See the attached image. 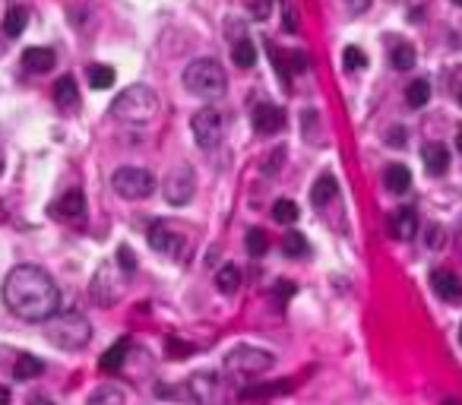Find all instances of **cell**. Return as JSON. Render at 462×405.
<instances>
[{
	"label": "cell",
	"mask_w": 462,
	"mask_h": 405,
	"mask_svg": "<svg viewBox=\"0 0 462 405\" xmlns=\"http://www.w3.org/2000/svg\"><path fill=\"white\" fill-rule=\"evenodd\" d=\"M387 143H390V146H406V130L393 127V130H390V137H387Z\"/></svg>",
	"instance_id": "41"
},
{
	"label": "cell",
	"mask_w": 462,
	"mask_h": 405,
	"mask_svg": "<svg viewBox=\"0 0 462 405\" xmlns=\"http://www.w3.org/2000/svg\"><path fill=\"white\" fill-rule=\"evenodd\" d=\"M383 184H387V190L390 193H406L408 187H412V171H408L406 165H390L387 168V174H383Z\"/></svg>",
	"instance_id": "19"
},
{
	"label": "cell",
	"mask_w": 462,
	"mask_h": 405,
	"mask_svg": "<svg viewBox=\"0 0 462 405\" xmlns=\"http://www.w3.org/2000/svg\"><path fill=\"white\" fill-rule=\"evenodd\" d=\"M187 396L197 405H225V383L215 371H200L190 374L187 380Z\"/></svg>",
	"instance_id": "7"
},
{
	"label": "cell",
	"mask_w": 462,
	"mask_h": 405,
	"mask_svg": "<svg viewBox=\"0 0 462 405\" xmlns=\"http://www.w3.org/2000/svg\"><path fill=\"white\" fill-rule=\"evenodd\" d=\"M0 171H3V155H0Z\"/></svg>",
	"instance_id": "47"
},
{
	"label": "cell",
	"mask_w": 462,
	"mask_h": 405,
	"mask_svg": "<svg viewBox=\"0 0 462 405\" xmlns=\"http://www.w3.org/2000/svg\"><path fill=\"white\" fill-rule=\"evenodd\" d=\"M336 193H339L336 178H332V174H320L317 184H314V190H311V203H314V206H326Z\"/></svg>",
	"instance_id": "22"
},
{
	"label": "cell",
	"mask_w": 462,
	"mask_h": 405,
	"mask_svg": "<svg viewBox=\"0 0 462 405\" xmlns=\"http://www.w3.org/2000/svg\"><path fill=\"white\" fill-rule=\"evenodd\" d=\"M453 3H456V7H462V0H453Z\"/></svg>",
	"instance_id": "48"
},
{
	"label": "cell",
	"mask_w": 462,
	"mask_h": 405,
	"mask_svg": "<svg viewBox=\"0 0 462 405\" xmlns=\"http://www.w3.org/2000/svg\"><path fill=\"white\" fill-rule=\"evenodd\" d=\"M111 187H114V193L124 199H146L152 190H155V178H152V171H146V168L124 165L111 174Z\"/></svg>",
	"instance_id": "6"
},
{
	"label": "cell",
	"mask_w": 462,
	"mask_h": 405,
	"mask_svg": "<svg viewBox=\"0 0 462 405\" xmlns=\"http://www.w3.org/2000/svg\"><path fill=\"white\" fill-rule=\"evenodd\" d=\"M244 7H247L250 20L263 22V20H269V13H272V0H244Z\"/></svg>",
	"instance_id": "34"
},
{
	"label": "cell",
	"mask_w": 462,
	"mask_h": 405,
	"mask_svg": "<svg viewBox=\"0 0 462 405\" xmlns=\"http://www.w3.org/2000/svg\"><path fill=\"white\" fill-rule=\"evenodd\" d=\"M342 63H345V70H361V67H367V57H364V51H361V48L348 45V48L342 51Z\"/></svg>",
	"instance_id": "35"
},
{
	"label": "cell",
	"mask_w": 462,
	"mask_h": 405,
	"mask_svg": "<svg viewBox=\"0 0 462 405\" xmlns=\"http://www.w3.org/2000/svg\"><path fill=\"white\" fill-rule=\"evenodd\" d=\"M54 102L61 105L63 111H73L76 105H79V89H76L73 76H61L54 83Z\"/></svg>",
	"instance_id": "16"
},
{
	"label": "cell",
	"mask_w": 462,
	"mask_h": 405,
	"mask_svg": "<svg viewBox=\"0 0 462 405\" xmlns=\"http://www.w3.org/2000/svg\"><path fill=\"white\" fill-rule=\"evenodd\" d=\"M244 244H247V254L250 257H263L269 250V238H266V231H263V228H250Z\"/></svg>",
	"instance_id": "31"
},
{
	"label": "cell",
	"mask_w": 462,
	"mask_h": 405,
	"mask_svg": "<svg viewBox=\"0 0 462 405\" xmlns=\"http://www.w3.org/2000/svg\"><path fill=\"white\" fill-rule=\"evenodd\" d=\"M45 374V361H38L35 355H22L20 361L13 364V377L16 380H35Z\"/></svg>",
	"instance_id": "25"
},
{
	"label": "cell",
	"mask_w": 462,
	"mask_h": 405,
	"mask_svg": "<svg viewBox=\"0 0 462 405\" xmlns=\"http://www.w3.org/2000/svg\"><path fill=\"white\" fill-rule=\"evenodd\" d=\"M428 98H431L428 79H415V83H408V89H406L408 108H424V105H428Z\"/></svg>",
	"instance_id": "28"
},
{
	"label": "cell",
	"mask_w": 462,
	"mask_h": 405,
	"mask_svg": "<svg viewBox=\"0 0 462 405\" xmlns=\"http://www.w3.org/2000/svg\"><path fill=\"white\" fill-rule=\"evenodd\" d=\"M459 105H462V92H459Z\"/></svg>",
	"instance_id": "50"
},
{
	"label": "cell",
	"mask_w": 462,
	"mask_h": 405,
	"mask_svg": "<svg viewBox=\"0 0 462 405\" xmlns=\"http://www.w3.org/2000/svg\"><path fill=\"white\" fill-rule=\"evenodd\" d=\"M272 295H276L279 301L285 304L291 295H295V285H291V282H276V289H272Z\"/></svg>",
	"instance_id": "38"
},
{
	"label": "cell",
	"mask_w": 462,
	"mask_h": 405,
	"mask_svg": "<svg viewBox=\"0 0 462 405\" xmlns=\"http://www.w3.org/2000/svg\"><path fill=\"white\" fill-rule=\"evenodd\" d=\"M288 63H291V70H295V73H304V70H307V57H304L301 51H291Z\"/></svg>",
	"instance_id": "40"
},
{
	"label": "cell",
	"mask_w": 462,
	"mask_h": 405,
	"mask_svg": "<svg viewBox=\"0 0 462 405\" xmlns=\"http://www.w3.org/2000/svg\"><path fill=\"white\" fill-rule=\"evenodd\" d=\"M456 146H459V152H462V130L456 133Z\"/></svg>",
	"instance_id": "46"
},
{
	"label": "cell",
	"mask_w": 462,
	"mask_h": 405,
	"mask_svg": "<svg viewBox=\"0 0 462 405\" xmlns=\"http://www.w3.org/2000/svg\"><path fill=\"white\" fill-rule=\"evenodd\" d=\"M118 266L124 269L127 275H130L133 269H137V257H133V250H130V247H118Z\"/></svg>",
	"instance_id": "37"
},
{
	"label": "cell",
	"mask_w": 462,
	"mask_h": 405,
	"mask_svg": "<svg viewBox=\"0 0 462 405\" xmlns=\"http://www.w3.org/2000/svg\"><path fill=\"white\" fill-rule=\"evenodd\" d=\"M26 26H29V13L22 7H10L7 10V16H3V35L7 38H20L22 32H26Z\"/></svg>",
	"instance_id": "24"
},
{
	"label": "cell",
	"mask_w": 462,
	"mask_h": 405,
	"mask_svg": "<svg viewBox=\"0 0 462 405\" xmlns=\"http://www.w3.org/2000/svg\"><path fill=\"white\" fill-rule=\"evenodd\" d=\"M231 61H235L241 70H247V67L256 63V48H254V42H250L247 35L235 38V45H231Z\"/></svg>",
	"instance_id": "21"
},
{
	"label": "cell",
	"mask_w": 462,
	"mask_h": 405,
	"mask_svg": "<svg viewBox=\"0 0 462 405\" xmlns=\"http://www.w3.org/2000/svg\"><path fill=\"white\" fill-rule=\"evenodd\" d=\"M190 197H194V171L180 165L165 178V199L171 206H184V203H190Z\"/></svg>",
	"instance_id": "9"
},
{
	"label": "cell",
	"mask_w": 462,
	"mask_h": 405,
	"mask_svg": "<svg viewBox=\"0 0 462 405\" xmlns=\"http://www.w3.org/2000/svg\"><path fill=\"white\" fill-rule=\"evenodd\" d=\"M272 219L282 222V225L298 222V203H291V199H276V203H272Z\"/></svg>",
	"instance_id": "30"
},
{
	"label": "cell",
	"mask_w": 462,
	"mask_h": 405,
	"mask_svg": "<svg viewBox=\"0 0 462 405\" xmlns=\"http://www.w3.org/2000/svg\"><path fill=\"white\" fill-rule=\"evenodd\" d=\"M440 405H462V402H459V399H443Z\"/></svg>",
	"instance_id": "45"
},
{
	"label": "cell",
	"mask_w": 462,
	"mask_h": 405,
	"mask_svg": "<svg viewBox=\"0 0 462 405\" xmlns=\"http://www.w3.org/2000/svg\"><path fill=\"white\" fill-rule=\"evenodd\" d=\"M431 285H434V291L443 301H462V282L449 269H434L431 273Z\"/></svg>",
	"instance_id": "12"
},
{
	"label": "cell",
	"mask_w": 462,
	"mask_h": 405,
	"mask_svg": "<svg viewBox=\"0 0 462 405\" xmlns=\"http://www.w3.org/2000/svg\"><path fill=\"white\" fill-rule=\"evenodd\" d=\"M3 304L29 323H48L61 307V291L42 266H16L3 279Z\"/></svg>",
	"instance_id": "1"
},
{
	"label": "cell",
	"mask_w": 462,
	"mask_h": 405,
	"mask_svg": "<svg viewBox=\"0 0 462 405\" xmlns=\"http://www.w3.org/2000/svg\"><path fill=\"white\" fill-rule=\"evenodd\" d=\"M348 7H352V10H364L367 0H348Z\"/></svg>",
	"instance_id": "42"
},
{
	"label": "cell",
	"mask_w": 462,
	"mask_h": 405,
	"mask_svg": "<svg viewBox=\"0 0 462 405\" xmlns=\"http://www.w3.org/2000/svg\"><path fill=\"white\" fill-rule=\"evenodd\" d=\"M54 213L63 215V219H83V215H86V197H83V190L63 193V199L54 206Z\"/></svg>",
	"instance_id": "17"
},
{
	"label": "cell",
	"mask_w": 462,
	"mask_h": 405,
	"mask_svg": "<svg viewBox=\"0 0 462 405\" xmlns=\"http://www.w3.org/2000/svg\"><path fill=\"white\" fill-rule=\"evenodd\" d=\"M424 240H428L431 250H440L443 244H447V231H443L440 225H431V228H428V238H424Z\"/></svg>",
	"instance_id": "36"
},
{
	"label": "cell",
	"mask_w": 462,
	"mask_h": 405,
	"mask_svg": "<svg viewBox=\"0 0 462 405\" xmlns=\"http://www.w3.org/2000/svg\"><path fill=\"white\" fill-rule=\"evenodd\" d=\"M92 339V326L83 314L76 310H63V314H54L48 320V342L57 345L63 351H79L86 349Z\"/></svg>",
	"instance_id": "3"
},
{
	"label": "cell",
	"mask_w": 462,
	"mask_h": 405,
	"mask_svg": "<svg viewBox=\"0 0 462 405\" xmlns=\"http://www.w3.org/2000/svg\"><path fill=\"white\" fill-rule=\"evenodd\" d=\"M29 405H54V402H51V399H32Z\"/></svg>",
	"instance_id": "44"
},
{
	"label": "cell",
	"mask_w": 462,
	"mask_h": 405,
	"mask_svg": "<svg viewBox=\"0 0 462 405\" xmlns=\"http://www.w3.org/2000/svg\"><path fill=\"white\" fill-rule=\"evenodd\" d=\"M89 86L92 89H111L114 86V70L105 63H92L89 67Z\"/></svg>",
	"instance_id": "29"
},
{
	"label": "cell",
	"mask_w": 462,
	"mask_h": 405,
	"mask_svg": "<svg viewBox=\"0 0 462 405\" xmlns=\"http://www.w3.org/2000/svg\"><path fill=\"white\" fill-rule=\"evenodd\" d=\"M0 405H10V392L7 390H0Z\"/></svg>",
	"instance_id": "43"
},
{
	"label": "cell",
	"mask_w": 462,
	"mask_h": 405,
	"mask_svg": "<svg viewBox=\"0 0 462 405\" xmlns=\"http://www.w3.org/2000/svg\"><path fill=\"white\" fill-rule=\"evenodd\" d=\"M390 61H393L396 70H412L415 67V48L412 45H396L393 54H390Z\"/></svg>",
	"instance_id": "33"
},
{
	"label": "cell",
	"mask_w": 462,
	"mask_h": 405,
	"mask_svg": "<svg viewBox=\"0 0 462 405\" xmlns=\"http://www.w3.org/2000/svg\"><path fill=\"white\" fill-rule=\"evenodd\" d=\"M459 342H462V330H459Z\"/></svg>",
	"instance_id": "49"
},
{
	"label": "cell",
	"mask_w": 462,
	"mask_h": 405,
	"mask_svg": "<svg viewBox=\"0 0 462 405\" xmlns=\"http://www.w3.org/2000/svg\"><path fill=\"white\" fill-rule=\"evenodd\" d=\"M190 130H194V139L200 149H215L222 143V133H225V121L215 108H200L190 117Z\"/></svg>",
	"instance_id": "8"
},
{
	"label": "cell",
	"mask_w": 462,
	"mask_h": 405,
	"mask_svg": "<svg viewBox=\"0 0 462 405\" xmlns=\"http://www.w3.org/2000/svg\"><path fill=\"white\" fill-rule=\"evenodd\" d=\"M390 228H393V234L399 240H412L415 231H418V213H415L412 206H402L393 213V219H390Z\"/></svg>",
	"instance_id": "13"
},
{
	"label": "cell",
	"mask_w": 462,
	"mask_h": 405,
	"mask_svg": "<svg viewBox=\"0 0 462 405\" xmlns=\"http://www.w3.org/2000/svg\"><path fill=\"white\" fill-rule=\"evenodd\" d=\"M421 158H424V168L428 174H443L449 168V152L443 143H428L421 149Z\"/></svg>",
	"instance_id": "15"
},
{
	"label": "cell",
	"mask_w": 462,
	"mask_h": 405,
	"mask_svg": "<svg viewBox=\"0 0 462 405\" xmlns=\"http://www.w3.org/2000/svg\"><path fill=\"white\" fill-rule=\"evenodd\" d=\"M54 51L51 48H26L22 51V67L29 70V73H48L51 67H54Z\"/></svg>",
	"instance_id": "14"
},
{
	"label": "cell",
	"mask_w": 462,
	"mask_h": 405,
	"mask_svg": "<svg viewBox=\"0 0 462 405\" xmlns=\"http://www.w3.org/2000/svg\"><path fill=\"white\" fill-rule=\"evenodd\" d=\"M282 250L288 257H304V254H307V238H304L301 231H288L282 238Z\"/></svg>",
	"instance_id": "32"
},
{
	"label": "cell",
	"mask_w": 462,
	"mask_h": 405,
	"mask_svg": "<svg viewBox=\"0 0 462 405\" xmlns=\"http://www.w3.org/2000/svg\"><path fill=\"white\" fill-rule=\"evenodd\" d=\"M108 275H111V266H105V269H98V275L92 279V298H95L98 304H114V298H118V285H111Z\"/></svg>",
	"instance_id": "18"
},
{
	"label": "cell",
	"mask_w": 462,
	"mask_h": 405,
	"mask_svg": "<svg viewBox=\"0 0 462 405\" xmlns=\"http://www.w3.org/2000/svg\"><path fill=\"white\" fill-rule=\"evenodd\" d=\"M159 111V95L149 86H130L111 102V114L124 124H149Z\"/></svg>",
	"instance_id": "4"
},
{
	"label": "cell",
	"mask_w": 462,
	"mask_h": 405,
	"mask_svg": "<svg viewBox=\"0 0 462 405\" xmlns=\"http://www.w3.org/2000/svg\"><path fill=\"white\" fill-rule=\"evenodd\" d=\"M149 247L159 250V254H178L180 250V234L174 231V228H168L165 222H155V225H149Z\"/></svg>",
	"instance_id": "11"
},
{
	"label": "cell",
	"mask_w": 462,
	"mask_h": 405,
	"mask_svg": "<svg viewBox=\"0 0 462 405\" xmlns=\"http://www.w3.org/2000/svg\"><path fill=\"white\" fill-rule=\"evenodd\" d=\"M291 390V380H276V383H263V386H250L241 392V399H269V396H285Z\"/></svg>",
	"instance_id": "26"
},
{
	"label": "cell",
	"mask_w": 462,
	"mask_h": 405,
	"mask_svg": "<svg viewBox=\"0 0 462 405\" xmlns=\"http://www.w3.org/2000/svg\"><path fill=\"white\" fill-rule=\"evenodd\" d=\"M184 86H187V92L197 98H222L228 89V79H225V70H222L219 61H213V57H197V61H190L184 70Z\"/></svg>",
	"instance_id": "2"
},
{
	"label": "cell",
	"mask_w": 462,
	"mask_h": 405,
	"mask_svg": "<svg viewBox=\"0 0 462 405\" xmlns=\"http://www.w3.org/2000/svg\"><path fill=\"white\" fill-rule=\"evenodd\" d=\"M127 355H130V339L124 336V339H118V342H114L102 355V371H118V367H124Z\"/></svg>",
	"instance_id": "20"
},
{
	"label": "cell",
	"mask_w": 462,
	"mask_h": 405,
	"mask_svg": "<svg viewBox=\"0 0 462 405\" xmlns=\"http://www.w3.org/2000/svg\"><path fill=\"white\" fill-rule=\"evenodd\" d=\"M124 402H127V396L121 386H98L86 405H124Z\"/></svg>",
	"instance_id": "27"
},
{
	"label": "cell",
	"mask_w": 462,
	"mask_h": 405,
	"mask_svg": "<svg viewBox=\"0 0 462 405\" xmlns=\"http://www.w3.org/2000/svg\"><path fill=\"white\" fill-rule=\"evenodd\" d=\"M190 345L187 342H178V339H171V342H168V355H174V358H184V355H190Z\"/></svg>",
	"instance_id": "39"
},
{
	"label": "cell",
	"mask_w": 462,
	"mask_h": 405,
	"mask_svg": "<svg viewBox=\"0 0 462 405\" xmlns=\"http://www.w3.org/2000/svg\"><path fill=\"white\" fill-rule=\"evenodd\" d=\"M276 358L269 355L266 349H256V345H238L225 355V374L235 383H247L250 377H260L272 367Z\"/></svg>",
	"instance_id": "5"
},
{
	"label": "cell",
	"mask_w": 462,
	"mask_h": 405,
	"mask_svg": "<svg viewBox=\"0 0 462 405\" xmlns=\"http://www.w3.org/2000/svg\"><path fill=\"white\" fill-rule=\"evenodd\" d=\"M250 121H254V130L263 133V137H272V133H279L285 127V114L282 108H276V105H256L254 114H250Z\"/></svg>",
	"instance_id": "10"
},
{
	"label": "cell",
	"mask_w": 462,
	"mask_h": 405,
	"mask_svg": "<svg viewBox=\"0 0 462 405\" xmlns=\"http://www.w3.org/2000/svg\"><path fill=\"white\" fill-rule=\"evenodd\" d=\"M238 285H241V273H238L235 263H225V266L215 273V289L222 291V295H235Z\"/></svg>",
	"instance_id": "23"
}]
</instances>
